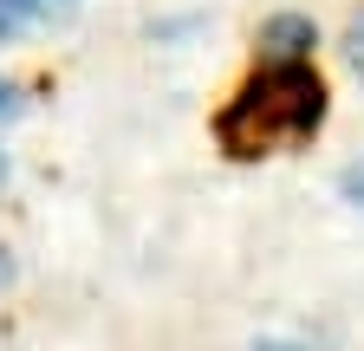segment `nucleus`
Masks as SVG:
<instances>
[{
	"label": "nucleus",
	"mask_w": 364,
	"mask_h": 351,
	"mask_svg": "<svg viewBox=\"0 0 364 351\" xmlns=\"http://www.w3.org/2000/svg\"><path fill=\"white\" fill-rule=\"evenodd\" d=\"M312 46H318V26L306 14H273L260 26V53L267 59H312Z\"/></svg>",
	"instance_id": "nucleus-2"
},
{
	"label": "nucleus",
	"mask_w": 364,
	"mask_h": 351,
	"mask_svg": "<svg viewBox=\"0 0 364 351\" xmlns=\"http://www.w3.org/2000/svg\"><path fill=\"white\" fill-rule=\"evenodd\" d=\"M338 189H345V202H351V208H364V156L338 176Z\"/></svg>",
	"instance_id": "nucleus-3"
},
{
	"label": "nucleus",
	"mask_w": 364,
	"mask_h": 351,
	"mask_svg": "<svg viewBox=\"0 0 364 351\" xmlns=\"http://www.w3.org/2000/svg\"><path fill=\"white\" fill-rule=\"evenodd\" d=\"M7 176H14V163H7V150H0V189H7Z\"/></svg>",
	"instance_id": "nucleus-7"
},
{
	"label": "nucleus",
	"mask_w": 364,
	"mask_h": 351,
	"mask_svg": "<svg viewBox=\"0 0 364 351\" xmlns=\"http://www.w3.org/2000/svg\"><path fill=\"white\" fill-rule=\"evenodd\" d=\"M14 111H20V92H14L7 78H0V117H14Z\"/></svg>",
	"instance_id": "nucleus-4"
},
{
	"label": "nucleus",
	"mask_w": 364,
	"mask_h": 351,
	"mask_svg": "<svg viewBox=\"0 0 364 351\" xmlns=\"http://www.w3.org/2000/svg\"><path fill=\"white\" fill-rule=\"evenodd\" d=\"M0 7H7V14H39L46 0H0Z\"/></svg>",
	"instance_id": "nucleus-5"
},
{
	"label": "nucleus",
	"mask_w": 364,
	"mask_h": 351,
	"mask_svg": "<svg viewBox=\"0 0 364 351\" xmlns=\"http://www.w3.org/2000/svg\"><path fill=\"white\" fill-rule=\"evenodd\" d=\"M14 280V260H7V247H0V286H7Z\"/></svg>",
	"instance_id": "nucleus-6"
},
{
	"label": "nucleus",
	"mask_w": 364,
	"mask_h": 351,
	"mask_svg": "<svg viewBox=\"0 0 364 351\" xmlns=\"http://www.w3.org/2000/svg\"><path fill=\"white\" fill-rule=\"evenodd\" d=\"M254 351H293V345H254Z\"/></svg>",
	"instance_id": "nucleus-8"
},
{
	"label": "nucleus",
	"mask_w": 364,
	"mask_h": 351,
	"mask_svg": "<svg viewBox=\"0 0 364 351\" xmlns=\"http://www.w3.org/2000/svg\"><path fill=\"white\" fill-rule=\"evenodd\" d=\"M318 124H326V78L312 72V59H267L215 111V144L235 163H260L312 144Z\"/></svg>",
	"instance_id": "nucleus-1"
}]
</instances>
